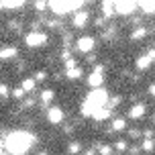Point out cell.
<instances>
[{
	"label": "cell",
	"instance_id": "1",
	"mask_svg": "<svg viewBox=\"0 0 155 155\" xmlns=\"http://www.w3.org/2000/svg\"><path fill=\"white\" fill-rule=\"evenodd\" d=\"M33 143H35L33 135L25 131H15L2 139V149L8 151V155H25L33 147Z\"/></svg>",
	"mask_w": 155,
	"mask_h": 155
},
{
	"label": "cell",
	"instance_id": "2",
	"mask_svg": "<svg viewBox=\"0 0 155 155\" xmlns=\"http://www.w3.org/2000/svg\"><path fill=\"white\" fill-rule=\"evenodd\" d=\"M108 104V92L104 88H98V90H92V92L86 96V102L82 104V114L84 116H92L94 110L104 108Z\"/></svg>",
	"mask_w": 155,
	"mask_h": 155
},
{
	"label": "cell",
	"instance_id": "3",
	"mask_svg": "<svg viewBox=\"0 0 155 155\" xmlns=\"http://www.w3.org/2000/svg\"><path fill=\"white\" fill-rule=\"evenodd\" d=\"M82 4L84 2H68V0L59 2V0H55V2H49V8L53 10V15L63 16V15H68V12H80Z\"/></svg>",
	"mask_w": 155,
	"mask_h": 155
},
{
	"label": "cell",
	"instance_id": "4",
	"mask_svg": "<svg viewBox=\"0 0 155 155\" xmlns=\"http://www.w3.org/2000/svg\"><path fill=\"white\" fill-rule=\"evenodd\" d=\"M25 43H27V47H43L47 43V35L39 31H31L25 37Z\"/></svg>",
	"mask_w": 155,
	"mask_h": 155
},
{
	"label": "cell",
	"instance_id": "5",
	"mask_svg": "<svg viewBox=\"0 0 155 155\" xmlns=\"http://www.w3.org/2000/svg\"><path fill=\"white\" fill-rule=\"evenodd\" d=\"M94 45H96L94 37H80L76 41L74 49H76V51H80V53H90V51L94 49Z\"/></svg>",
	"mask_w": 155,
	"mask_h": 155
},
{
	"label": "cell",
	"instance_id": "6",
	"mask_svg": "<svg viewBox=\"0 0 155 155\" xmlns=\"http://www.w3.org/2000/svg\"><path fill=\"white\" fill-rule=\"evenodd\" d=\"M137 8H139V2H124V0H120V2H116V15L129 16V15H133Z\"/></svg>",
	"mask_w": 155,
	"mask_h": 155
},
{
	"label": "cell",
	"instance_id": "7",
	"mask_svg": "<svg viewBox=\"0 0 155 155\" xmlns=\"http://www.w3.org/2000/svg\"><path fill=\"white\" fill-rule=\"evenodd\" d=\"M63 116H65V112H63L59 106H51V108L47 110V120L51 124H59L63 120Z\"/></svg>",
	"mask_w": 155,
	"mask_h": 155
},
{
	"label": "cell",
	"instance_id": "8",
	"mask_svg": "<svg viewBox=\"0 0 155 155\" xmlns=\"http://www.w3.org/2000/svg\"><path fill=\"white\" fill-rule=\"evenodd\" d=\"M88 18H90V12H88V10L76 12V15H74V27H76V29H84L86 23H88Z\"/></svg>",
	"mask_w": 155,
	"mask_h": 155
},
{
	"label": "cell",
	"instance_id": "9",
	"mask_svg": "<svg viewBox=\"0 0 155 155\" xmlns=\"http://www.w3.org/2000/svg\"><path fill=\"white\" fill-rule=\"evenodd\" d=\"M147 112V106L141 102V104H135L131 110H129V118H141V116H145Z\"/></svg>",
	"mask_w": 155,
	"mask_h": 155
},
{
	"label": "cell",
	"instance_id": "10",
	"mask_svg": "<svg viewBox=\"0 0 155 155\" xmlns=\"http://www.w3.org/2000/svg\"><path fill=\"white\" fill-rule=\"evenodd\" d=\"M102 15L104 18H112L116 15V2H102Z\"/></svg>",
	"mask_w": 155,
	"mask_h": 155
},
{
	"label": "cell",
	"instance_id": "11",
	"mask_svg": "<svg viewBox=\"0 0 155 155\" xmlns=\"http://www.w3.org/2000/svg\"><path fill=\"white\" fill-rule=\"evenodd\" d=\"M16 47H10V45H4L2 47V51H0V59L2 61H6V59H12V57H16Z\"/></svg>",
	"mask_w": 155,
	"mask_h": 155
},
{
	"label": "cell",
	"instance_id": "12",
	"mask_svg": "<svg viewBox=\"0 0 155 155\" xmlns=\"http://www.w3.org/2000/svg\"><path fill=\"white\" fill-rule=\"evenodd\" d=\"M114 110H110L108 106H104V108H98V110H94V114H92V118L94 120H106L110 114H112Z\"/></svg>",
	"mask_w": 155,
	"mask_h": 155
},
{
	"label": "cell",
	"instance_id": "13",
	"mask_svg": "<svg viewBox=\"0 0 155 155\" xmlns=\"http://www.w3.org/2000/svg\"><path fill=\"white\" fill-rule=\"evenodd\" d=\"M88 84L92 86L94 90H98V88H100L102 84H104V76H102V74H90V78H88Z\"/></svg>",
	"mask_w": 155,
	"mask_h": 155
},
{
	"label": "cell",
	"instance_id": "14",
	"mask_svg": "<svg viewBox=\"0 0 155 155\" xmlns=\"http://www.w3.org/2000/svg\"><path fill=\"white\" fill-rule=\"evenodd\" d=\"M139 8L143 10V15H153V12H155V2H151V0L139 2Z\"/></svg>",
	"mask_w": 155,
	"mask_h": 155
},
{
	"label": "cell",
	"instance_id": "15",
	"mask_svg": "<svg viewBox=\"0 0 155 155\" xmlns=\"http://www.w3.org/2000/svg\"><path fill=\"white\" fill-rule=\"evenodd\" d=\"M0 6H2V8H12V10H15V8H23L25 2H23V0H12V2H10V0H2Z\"/></svg>",
	"mask_w": 155,
	"mask_h": 155
},
{
	"label": "cell",
	"instance_id": "16",
	"mask_svg": "<svg viewBox=\"0 0 155 155\" xmlns=\"http://www.w3.org/2000/svg\"><path fill=\"white\" fill-rule=\"evenodd\" d=\"M35 86H37V80H35V78H27V80H23V86H21V88H23L25 92H33Z\"/></svg>",
	"mask_w": 155,
	"mask_h": 155
},
{
	"label": "cell",
	"instance_id": "17",
	"mask_svg": "<svg viewBox=\"0 0 155 155\" xmlns=\"http://www.w3.org/2000/svg\"><path fill=\"white\" fill-rule=\"evenodd\" d=\"M149 65H151L149 55H141L139 59H137V70H149Z\"/></svg>",
	"mask_w": 155,
	"mask_h": 155
},
{
	"label": "cell",
	"instance_id": "18",
	"mask_svg": "<svg viewBox=\"0 0 155 155\" xmlns=\"http://www.w3.org/2000/svg\"><path fill=\"white\" fill-rule=\"evenodd\" d=\"M145 35H147V29H145V27H137V29L131 33V39H133V41H137V39H143Z\"/></svg>",
	"mask_w": 155,
	"mask_h": 155
},
{
	"label": "cell",
	"instance_id": "19",
	"mask_svg": "<svg viewBox=\"0 0 155 155\" xmlns=\"http://www.w3.org/2000/svg\"><path fill=\"white\" fill-rule=\"evenodd\" d=\"M141 149L147 151V153H151V151L155 149V141L153 139H143V141H141Z\"/></svg>",
	"mask_w": 155,
	"mask_h": 155
},
{
	"label": "cell",
	"instance_id": "20",
	"mask_svg": "<svg viewBox=\"0 0 155 155\" xmlns=\"http://www.w3.org/2000/svg\"><path fill=\"white\" fill-rule=\"evenodd\" d=\"M80 151H82V143H80V141H71L70 147H68V153L70 155H78Z\"/></svg>",
	"mask_w": 155,
	"mask_h": 155
},
{
	"label": "cell",
	"instance_id": "21",
	"mask_svg": "<svg viewBox=\"0 0 155 155\" xmlns=\"http://www.w3.org/2000/svg\"><path fill=\"white\" fill-rule=\"evenodd\" d=\"M82 76H84V71L80 70V68H76V70H68V71H65V78H70V80H80Z\"/></svg>",
	"mask_w": 155,
	"mask_h": 155
},
{
	"label": "cell",
	"instance_id": "22",
	"mask_svg": "<svg viewBox=\"0 0 155 155\" xmlns=\"http://www.w3.org/2000/svg\"><path fill=\"white\" fill-rule=\"evenodd\" d=\"M110 127H112V131H124V129H127V120H124V118H116Z\"/></svg>",
	"mask_w": 155,
	"mask_h": 155
},
{
	"label": "cell",
	"instance_id": "23",
	"mask_svg": "<svg viewBox=\"0 0 155 155\" xmlns=\"http://www.w3.org/2000/svg\"><path fill=\"white\" fill-rule=\"evenodd\" d=\"M51 100H53V90H43L41 92V102L43 104H49Z\"/></svg>",
	"mask_w": 155,
	"mask_h": 155
},
{
	"label": "cell",
	"instance_id": "24",
	"mask_svg": "<svg viewBox=\"0 0 155 155\" xmlns=\"http://www.w3.org/2000/svg\"><path fill=\"white\" fill-rule=\"evenodd\" d=\"M114 149H116V151H127V149H129V143H127L124 139H118L114 143Z\"/></svg>",
	"mask_w": 155,
	"mask_h": 155
},
{
	"label": "cell",
	"instance_id": "25",
	"mask_svg": "<svg viewBox=\"0 0 155 155\" xmlns=\"http://www.w3.org/2000/svg\"><path fill=\"white\" fill-rule=\"evenodd\" d=\"M25 94H27V92H25L23 88H15V90H12V98H16V100H23Z\"/></svg>",
	"mask_w": 155,
	"mask_h": 155
},
{
	"label": "cell",
	"instance_id": "26",
	"mask_svg": "<svg viewBox=\"0 0 155 155\" xmlns=\"http://www.w3.org/2000/svg\"><path fill=\"white\" fill-rule=\"evenodd\" d=\"M31 106H35V100L33 98H25L23 104H21V108H31Z\"/></svg>",
	"mask_w": 155,
	"mask_h": 155
},
{
	"label": "cell",
	"instance_id": "27",
	"mask_svg": "<svg viewBox=\"0 0 155 155\" xmlns=\"http://www.w3.org/2000/svg\"><path fill=\"white\" fill-rule=\"evenodd\" d=\"M35 80H37V82H43V80H47V71H37V74H35Z\"/></svg>",
	"mask_w": 155,
	"mask_h": 155
},
{
	"label": "cell",
	"instance_id": "28",
	"mask_svg": "<svg viewBox=\"0 0 155 155\" xmlns=\"http://www.w3.org/2000/svg\"><path fill=\"white\" fill-rule=\"evenodd\" d=\"M0 96H2V100L8 98V86L6 84H2V88H0Z\"/></svg>",
	"mask_w": 155,
	"mask_h": 155
},
{
	"label": "cell",
	"instance_id": "29",
	"mask_svg": "<svg viewBox=\"0 0 155 155\" xmlns=\"http://www.w3.org/2000/svg\"><path fill=\"white\" fill-rule=\"evenodd\" d=\"M47 6H49V2H35V8H37L39 12H41V10H45Z\"/></svg>",
	"mask_w": 155,
	"mask_h": 155
},
{
	"label": "cell",
	"instance_id": "30",
	"mask_svg": "<svg viewBox=\"0 0 155 155\" xmlns=\"http://www.w3.org/2000/svg\"><path fill=\"white\" fill-rule=\"evenodd\" d=\"M94 74H104V65L102 63H96L94 65Z\"/></svg>",
	"mask_w": 155,
	"mask_h": 155
},
{
	"label": "cell",
	"instance_id": "31",
	"mask_svg": "<svg viewBox=\"0 0 155 155\" xmlns=\"http://www.w3.org/2000/svg\"><path fill=\"white\" fill-rule=\"evenodd\" d=\"M47 27H51V29H59V23H57V21H47Z\"/></svg>",
	"mask_w": 155,
	"mask_h": 155
},
{
	"label": "cell",
	"instance_id": "32",
	"mask_svg": "<svg viewBox=\"0 0 155 155\" xmlns=\"http://www.w3.org/2000/svg\"><path fill=\"white\" fill-rule=\"evenodd\" d=\"M94 25H96V27H102V25H104V18H96Z\"/></svg>",
	"mask_w": 155,
	"mask_h": 155
},
{
	"label": "cell",
	"instance_id": "33",
	"mask_svg": "<svg viewBox=\"0 0 155 155\" xmlns=\"http://www.w3.org/2000/svg\"><path fill=\"white\" fill-rule=\"evenodd\" d=\"M147 55H149V59H151V61H155V49H151Z\"/></svg>",
	"mask_w": 155,
	"mask_h": 155
},
{
	"label": "cell",
	"instance_id": "34",
	"mask_svg": "<svg viewBox=\"0 0 155 155\" xmlns=\"http://www.w3.org/2000/svg\"><path fill=\"white\" fill-rule=\"evenodd\" d=\"M149 94H151V96H155V84L149 86Z\"/></svg>",
	"mask_w": 155,
	"mask_h": 155
},
{
	"label": "cell",
	"instance_id": "35",
	"mask_svg": "<svg viewBox=\"0 0 155 155\" xmlns=\"http://www.w3.org/2000/svg\"><path fill=\"white\" fill-rule=\"evenodd\" d=\"M139 135H141V133L137 131V129H133V131H131V137H139Z\"/></svg>",
	"mask_w": 155,
	"mask_h": 155
},
{
	"label": "cell",
	"instance_id": "36",
	"mask_svg": "<svg viewBox=\"0 0 155 155\" xmlns=\"http://www.w3.org/2000/svg\"><path fill=\"white\" fill-rule=\"evenodd\" d=\"M84 155H94V147H92V149H90V151H86V153H84Z\"/></svg>",
	"mask_w": 155,
	"mask_h": 155
},
{
	"label": "cell",
	"instance_id": "37",
	"mask_svg": "<svg viewBox=\"0 0 155 155\" xmlns=\"http://www.w3.org/2000/svg\"><path fill=\"white\" fill-rule=\"evenodd\" d=\"M37 155H49V153H47V151H39Z\"/></svg>",
	"mask_w": 155,
	"mask_h": 155
},
{
	"label": "cell",
	"instance_id": "38",
	"mask_svg": "<svg viewBox=\"0 0 155 155\" xmlns=\"http://www.w3.org/2000/svg\"><path fill=\"white\" fill-rule=\"evenodd\" d=\"M153 123H155V114H153Z\"/></svg>",
	"mask_w": 155,
	"mask_h": 155
}]
</instances>
